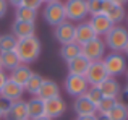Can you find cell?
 Masks as SVG:
<instances>
[{"instance_id": "cell-1", "label": "cell", "mask_w": 128, "mask_h": 120, "mask_svg": "<svg viewBox=\"0 0 128 120\" xmlns=\"http://www.w3.org/2000/svg\"><path fill=\"white\" fill-rule=\"evenodd\" d=\"M15 52L20 58V63L29 65V63L36 62L39 58V55H41V41H39L38 36L26 38V39H18Z\"/></svg>"}, {"instance_id": "cell-2", "label": "cell", "mask_w": 128, "mask_h": 120, "mask_svg": "<svg viewBox=\"0 0 128 120\" xmlns=\"http://www.w3.org/2000/svg\"><path fill=\"white\" fill-rule=\"evenodd\" d=\"M104 44L112 52L122 54L125 50V47L128 46V29L122 24L112 26V29L104 36Z\"/></svg>"}, {"instance_id": "cell-3", "label": "cell", "mask_w": 128, "mask_h": 120, "mask_svg": "<svg viewBox=\"0 0 128 120\" xmlns=\"http://www.w3.org/2000/svg\"><path fill=\"white\" fill-rule=\"evenodd\" d=\"M102 63L110 78H117V76H122L123 73H126V58L123 54H118V52L106 54V57L102 58Z\"/></svg>"}, {"instance_id": "cell-4", "label": "cell", "mask_w": 128, "mask_h": 120, "mask_svg": "<svg viewBox=\"0 0 128 120\" xmlns=\"http://www.w3.org/2000/svg\"><path fill=\"white\" fill-rule=\"evenodd\" d=\"M42 16L46 20V23L50 24L52 28H55L57 24L63 23L66 20L63 2L62 0H57V2H52V3H46V6L42 10Z\"/></svg>"}, {"instance_id": "cell-5", "label": "cell", "mask_w": 128, "mask_h": 120, "mask_svg": "<svg viewBox=\"0 0 128 120\" xmlns=\"http://www.w3.org/2000/svg\"><path fill=\"white\" fill-rule=\"evenodd\" d=\"M106 44L102 38H94L81 46V55L89 62H97L106 57Z\"/></svg>"}, {"instance_id": "cell-6", "label": "cell", "mask_w": 128, "mask_h": 120, "mask_svg": "<svg viewBox=\"0 0 128 120\" xmlns=\"http://www.w3.org/2000/svg\"><path fill=\"white\" fill-rule=\"evenodd\" d=\"M63 5H65L66 20L72 23H76V21L81 23L84 21L86 16H89L86 0H66V2H63Z\"/></svg>"}, {"instance_id": "cell-7", "label": "cell", "mask_w": 128, "mask_h": 120, "mask_svg": "<svg viewBox=\"0 0 128 120\" xmlns=\"http://www.w3.org/2000/svg\"><path fill=\"white\" fill-rule=\"evenodd\" d=\"M63 86H65V91L68 92L70 96H73V98L83 96L88 91V88H89V84H88L84 76H81V75H70V73L66 75Z\"/></svg>"}, {"instance_id": "cell-8", "label": "cell", "mask_w": 128, "mask_h": 120, "mask_svg": "<svg viewBox=\"0 0 128 120\" xmlns=\"http://www.w3.org/2000/svg\"><path fill=\"white\" fill-rule=\"evenodd\" d=\"M84 78H86V81H88V84H89V86H97V84H100L106 78H109V75H107V72H106V66H104V63H102V60L91 62V65H89V68H88Z\"/></svg>"}, {"instance_id": "cell-9", "label": "cell", "mask_w": 128, "mask_h": 120, "mask_svg": "<svg viewBox=\"0 0 128 120\" xmlns=\"http://www.w3.org/2000/svg\"><path fill=\"white\" fill-rule=\"evenodd\" d=\"M75 26H76L75 23L68 21V20H65V21L60 23V24H57L55 28H54V36H55V39L62 46L75 42Z\"/></svg>"}, {"instance_id": "cell-10", "label": "cell", "mask_w": 128, "mask_h": 120, "mask_svg": "<svg viewBox=\"0 0 128 120\" xmlns=\"http://www.w3.org/2000/svg\"><path fill=\"white\" fill-rule=\"evenodd\" d=\"M66 110V104L60 96L54 99H49V101H44V115L49 118H60Z\"/></svg>"}, {"instance_id": "cell-11", "label": "cell", "mask_w": 128, "mask_h": 120, "mask_svg": "<svg viewBox=\"0 0 128 120\" xmlns=\"http://www.w3.org/2000/svg\"><path fill=\"white\" fill-rule=\"evenodd\" d=\"M88 23H89V26L92 28L94 34H96L97 38H104V36L112 29V26H114L104 13H99V15H91Z\"/></svg>"}, {"instance_id": "cell-12", "label": "cell", "mask_w": 128, "mask_h": 120, "mask_svg": "<svg viewBox=\"0 0 128 120\" xmlns=\"http://www.w3.org/2000/svg\"><path fill=\"white\" fill-rule=\"evenodd\" d=\"M23 94H24V88L16 84L12 80H6V83L3 84L2 91H0V98L6 99L10 102H16L20 99H23Z\"/></svg>"}, {"instance_id": "cell-13", "label": "cell", "mask_w": 128, "mask_h": 120, "mask_svg": "<svg viewBox=\"0 0 128 120\" xmlns=\"http://www.w3.org/2000/svg\"><path fill=\"white\" fill-rule=\"evenodd\" d=\"M73 110H75L76 117H84V115H96V106L86 98L84 94L75 98V102H73Z\"/></svg>"}, {"instance_id": "cell-14", "label": "cell", "mask_w": 128, "mask_h": 120, "mask_svg": "<svg viewBox=\"0 0 128 120\" xmlns=\"http://www.w3.org/2000/svg\"><path fill=\"white\" fill-rule=\"evenodd\" d=\"M12 34L16 39L32 38V36H36V24L34 23H26V21L15 20L13 24H12Z\"/></svg>"}, {"instance_id": "cell-15", "label": "cell", "mask_w": 128, "mask_h": 120, "mask_svg": "<svg viewBox=\"0 0 128 120\" xmlns=\"http://www.w3.org/2000/svg\"><path fill=\"white\" fill-rule=\"evenodd\" d=\"M57 96H60L58 84H57L54 80L44 78V81H42L41 88H39L38 94H36V98H39L41 101H49V99H54V98H57Z\"/></svg>"}, {"instance_id": "cell-16", "label": "cell", "mask_w": 128, "mask_h": 120, "mask_svg": "<svg viewBox=\"0 0 128 120\" xmlns=\"http://www.w3.org/2000/svg\"><path fill=\"white\" fill-rule=\"evenodd\" d=\"M97 88H99L100 94L104 96V98H114V99H118V94L120 91H122V86H120V83L117 81L115 78H106L100 84H97Z\"/></svg>"}, {"instance_id": "cell-17", "label": "cell", "mask_w": 128, "mask_h": 120, "mask_svg": "<svg viewBox=\"0 0 128 120\" xmlns=\"http://www.w3.org/2000/svg\"><path fill=\"white\" fill-rule=\"evenodd\" d=\"M94 38H97V36L94 34L92 28L89 26L88 21H81L75 26V42L76 44L83 46V44H86L88 41H91V39H94Z\"/></svg>"}, {"instance_id": "cell-18", "label": "cell", "mask_w": 128, "mask_h": 120, "mask_svg": "<svg viewBox=\"0 0 128 120\" xmlns=\"http://www.w3.org/2000/svg\"><path fill=\"white\" fill-rule=\"evenodd\" d=\"M31 68H29L28 65H23V63H20L16 68H13L12 72H10V75H8V80H12V81H15L16 84H20V86H23L24 88V84H26V81L29 80V76H31Z\"/></svg>"}, {"instance_id": "cell-19", "label": "cell", "mask_w": 128, "mask_h": 120, "mask_svg": "<svg viewBox=\"0 0 128 120\" xmlns=\"http://www.w3.org/2000/svg\"><path fill=\"white\" fill-rule=\"evenodd\" d=\"M8 120H26L28 118V107H26V101L20 99L16 102H12L10 110L6 114Z\"/></svg>"}, {"instance_id": "cell-20", "label": "cell", "mask_w": 128, "mask_h": 120, "mask_svg": "<svg viewBox=\"0 0 128 120\" xmlns=\"http://www.w3.org/2000/svg\"><path fill=\"white\" fill-rule=\"evenodd\" d=\"M66 65H68L66 68H68L70 75H81V76H84L88 68H89V65H91V62L88 58H84L83 55H78L76 58L70 60Z\"/></svg>"}, {"instance_id": "cell-21", "label": "cell", "mask_w": 128, "mask_h": 120, "mask_svg": "<svg viewBox=\"0 0 128 120\" xmlns=\"http://www.w3.org/2000/svg\"><path fill=\"white\" fill-rule=\"evenodd\" d=\"M26 107H28V118L34 120L44 115V101H41L39 98L32 96L29 101H26Z\"/></svg>"}, {"instance_id": "cell-22", "label": "cell", "mask_w": 128, "mask_h": 120, "mask_svg": "<svg viewBox=\"0 0 128 120\" xmlns=\"http://www.w3.org/2000/svg\"><path fill=\"white\" fill-rule=\"evenodd\" d=\"M112 2L109 0H86V6H88V13L91 15H99V13H104L106 15L107 10L110 8Z\"/></svg>"}, {"instance_id": "cell-23", "label": "cell", "mask_w": 128, "mask_h": 120, "mask_svg": "<svg viewBox=\"0 0 128 120\" xmlns=\"http://www.w3.org/2000/svg\"><path fill=\"white\" fill-rule=\"evenodd\" d=\"M125 15H126V12H125V6L123 5H110V8L107 10V13H106V16L109 18V21L112 23L114 26H117V24H120V23L125 20Z\"/></svg>"}, {"instance_id": "cell-24", "label": "cell", "mask_w": 128, "mask_h": 120, "mask_svg": "<svg viewBox=\"0 0 128 120\" xmlns=\"http://www.w3.org/2000/svg\"><path fill=\"white\" fill-rule=\"evenodd\" d=\"M78 55H81V46L76 44V42L65 44V46H62V49H60V57L65 60L66 63H68L70 60L76 58Z\"/></svg>"}, {"instance_id": "cell-25", "label": "cell", "mask_w": 128, "mask_h": 120, "mask_svg": "<svg viewBox=\"0 0 128 120\" xmlns=\"http://www.w3.org/2000/svg\"><path fill=\"white\" fill-rule=\"evenodd\" d=\"M0 63H2V68L3 70H8V72H12L13 68H16V66L20 65V58L18 55H16V52H3V54H0Z\"/></svg>"}, {"instance_id": "cell-26", "label": "cell", "mask_w": 128, "mask_h": 120, "mask_svg": "<svg viewBox=\"0 0 128 120\" xmlns=\"http://www.w3.org/2000/svg\"><path fill=\"white\" fill-rule=\"evenodd\" d=\"M38 18V12L31 8H26V6H16L15 10V20L20 21H26V23H34Z\"/></svg>"}, {"instance_id": "cell-27", "label": "cell", "mask_w": 128, "mask_h": 120, "mask_svg": "<svg viewBox=\"0 0 128 120\" xmlns=\"http://www.w3.org/2000/svg\"><path fill=\"white\" fill-rule=\"evenodd\" d=\"M106 117L107 120H128V107L122 102H117Z\"/></svg>"}, {"instance_id": "cell-28", "label": "cell", "mask_w": 128, "mask_h": 120, "mask_svg": "<svg viewBox=\"0 0 128 120\" xmlns=\"http://www.w3.org/2000/svg\"><path fill=\"white\" fill-rule=\"evenodd\" d=\"M42 81H44L42 76L39 75V73L32 72L31 76H29V80L26 81V84H24V91L29 92V94H32V96H36L38 91H39V88H41V84H42Z\"/></svg>"}, {"instance_id": "cell-29", "label": "cell", "mask_w": 128, "mask_h": 120, "mask_svg": "<svg viewBox=\"0 0 128 120\" xmlns=\"http://www.w3.org/2000/svg\"><path fill=\"white\" fill-rule=\"evenodd\" d=\"M16 42H18V39L12 32L0 34V54H3V52H13L16 47Z\"/></svg>"}, {"instance_id": "cell-30", "label": "cell", "mask_w": 128, "mask_h": 120, "mask_svg": "<svg viewBox=\"0 0 128 120\" xmlns=\"http://www.w3.org/2000/svg\"><path fill=\"white\" fill-rule=\"evenodd\" d=\"M118 102V99H114V98H102L100 102L96 106V110H97V115H107L110 112V109Z\"/></svg>"}, {"instance_id": "cell-31", "label": "cell", "mask_w": 128, "mask_h": 120, "mask_svg": "<svg viewBox=\"0 0 128 120\" xmlns=\"http://www.w3.org/2000/svg\"><path fill=\"white\" fill-rule=\"evenodd\" d=\"M84 96L89 99L91 102H92L94 106H97L100 102V99L104 98V96L100 94V91H99V88H97V86H89V88H88V91L84 92Z\"/></svg>"}, {"instance_id": "cell-32", "label": "cell", "mask_w": 128, "mask_h": 120, "mask_svg": "<svg viewBox=\"0 0 128 120\" xmlns=\"http://www.w3.org/2000/svg\"><path fill=\"white\" fill-rule=\"evenodd\" d=\"M20 6H26V8H31V10H36V12H38L42 6V0H21Z\"/></svg>"}, {"instance_id": "cell-33", "label": "cell", "mask_w": 128, "mask_h": 120, "mask_svg": "<svg viewBox=\"0 0 128 120\" xmlns=\"http://www.w3.org/2000/svg\"><path fill=\"white\" fill-rule=\"evenodd\" d=\"M10 106H12V102H10V101L0 98V110H2L3 117H6V114H8V110H10Z\"/></svg>"}, {"instance_id": "cell-34", "label": "cell", "mask_w": 128, "mask_h": 120, "mask_svg": "<svg viewBox=\"0 0 128 120\" xmlns=\"http://www.w3.org/2000/svg\"><path fill=\"white\" fill-rule=\"evenodd\" d=\"M6 10H8V2L6 0H0V18L6 15Z\"/></svg>"}, {"instance_id": "cell-35", "label": "cell", "mask_w": 128, "mask_h": 120, "mask_svg": "<svg viewBox=\"0 0 128 120\" xmlns=\"http://www.w3.org/2000/svg\"><path fill=\"white\" fill-rule=\"evenodd\" d=\"M6 80H8V75L5 73V70H0V91H2L3 84L6 83Z\"/></svg>"}, {"instance_id": "cell-36", "label": "cell", "mask_w": 128, "mask_h": 120, "mask_svg": "<svg viewBox=\"0 0 128 120\" xmlns=\"http://www.w3.org/2000/svg\"><path fill=\"white\" fill-rule=\"evenodd\" d=\"M76 120H97V114L96 115H84V117H76Z\"/></svg>"}, {"instance_id": "cell-37", "label": "cell", "mask_w": 128, "mask_h": 120, "mask_svg": "<svg viewBox=\"0 0 128 120\" xmlns=\"http://www.w3.org/2000/svg\"><path fill=\"white\" fill-rule=\"evenodd\" d=\"M8 2V5H13L16 8V6H20V3H21V0H6Z\"/></svg>"}, {"instance_id": "cell-38", "label": "cell", "mask_w": 128, "mask_h": 120, "mask_svg": "<svg viewBox=\"0 0 128 120\" xmlns=\"http://www.w3.org/2000/svg\"><path fill=\"white\" fill-rule=\"evenodd\" d=\"M109 2H112L114 5H125L128 0H109Z\"/></svg>"}, {"instance_id": "cell-39", "label": "cell", "mask_w": 128, "mask_h": 120, "mask_svg": "<svg viewBox=\"0 0 128 120\" xmlns=\"http://www.w3.org/2000/svg\"><path fill=\"white\" fill-rule=\"evenodd\" d=\"M34 120H52V118H49V117H46V115H42V117H39V118H34Z\"/></svg>"}, {"instance_id": "cell-40", "label": "cell", "mask_w": 128, "mask_h": 120, "mask_svg": "<svg viewBox=\"0 0 128 120\" xmlns=\"http://www.w3.org/2000/svg\"><path fill=\"white\" fill-rule=\"evenodd\" d=\"M97 120H107L106 115H97Z\"/></svg>"}, {"instance_id": "cell-41", "label": "cell", "mask_w": 128, "mask_h": 120, "mask_svg": "<svg viewBox=\"0 0 128 120\" xmlns=\"http://www.w3.org/2000/svg\"><path fill=\"white\" fill-rule=\"evenodd\" d=\"M52 2H57V0H42V3H52Z\"/></svg>"}, {"instance_id": "cell-42", "label": "cell", "mask_w": 128, "mask_h": 120, "mask_svg": "<svg viewBox=\"0 0 128 120\" xmlns=\"http://www.w3.org/2000/svg\"><path fill=\"white\" fill-rule=\"evenodd\" d=\"M123 54H125V55H128V46L125 47V50H123Z\"/></svg>"}, {"instance_id": "cell-43", "label": "cell", "mask_w": 128, "mask_h": 120, "mask_svg": "<svg viewBox=\"0 0 128 120\" xmlns=\"http://www.w3.org/2000/svg\"><path fill=\"white\" fill-rule=\"evenodd\" d=\"M0 118H3V114H2V110H0Z\"/></svg>"}, {"instance_id": "cell-44", "label": "cell", "mask_w": 128, "mask_h": 120, "mask_svg": "<svg viewBox=\"0 0 128 120\" xmlns=\"http://www.w3.org/2000/svg\"><path fill=\"white\" fill-rule=\"evenodd\" d=\"M0 70H3V68H2V63H0Z\"/></svg>"}, {"instance_id": "cell-45", "label": "cell", "mask_w": 128, "mask_h": 120, "mask_svg": "<svg viewBox=\"0 0 128 120\" xmlns=\"http://www.w3.org/2000/svg\"><path fill=\"white\" fill-rule=\"evenodd\" d=\"M126 78H128V72H126Z\"/></svg>"}, {"instance_id": "cell-46", "label": "cell", "mask_w": 128, "mask_h": 120, "mask_svg": "<svg viewBox=\"0 0 128 120\" xmlns=\"http://www.w3.org/2000/svg\"><path fill=\"white\" fill-rule=\"evenodd\" d=\"M26 120H29V118H26Z\"/></svg>"}]
</instances>
